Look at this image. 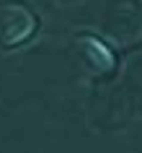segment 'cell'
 <instances>
[{
  "label": "cell",
  "instance_id": "6da1fadb",
  "mask_svg": "<svg viewBox=\"0 0 142 153\" xmlns=\"http://www.w3.org/2000/svg\"><path fill=\"white\" fill-rule=\"evenodd\" d=\"M36 16L21 3H5L0 5V47L10 49L24 44L34 31H36Z\"/></svg>",
  "mask_w": 142,
  "mask_h": 153
},
{
  "label": "cell",
  "instance_id": "7a4b0ae2",
  "mask_svg": "<svg viewBox=\"0 0 142 153\" xmlns=\"http://www.w3.org/2000/svg\"><path fill=\"white\" fill-rule=\"evenodd\" d=\"M75 47L80 49L83 60H85L96 73L114 70V55H111V49L106 47L101 39H96V36H78V39H75Z\"/></svg>",
  "mask_w": 142,
  "mask_h": 153
}]
</instances>
